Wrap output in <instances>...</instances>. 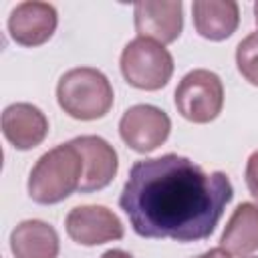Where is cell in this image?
<instances>
[{"label": "cell", "instance_id": "5", "mask_svg": "<svg viewBox=\"0 0 258 258\" xmlns=\"http://www.w3.org/2000/svg\"><path fill=\"white\" fill-rule=\"evenodd\" d=\"M224 107L222 79L208 69L189 71L175 89V109L191 123L214 121Z\"/></svg>", "mask_w": 258, "mask_h": 258}, {"label": "cell", "instance_id": "12", "mask_svg": "<svg viewBox=\"0 0 258 258\" xmlns=\"http://www.w3.org/2000/svg\"><path fill=\"white\" fill-rule=\"evenodd\" d=\"M191 14L198 34L214 42L230 38L240 24V6L234 0H196Z\"/></svg>", "mask_w": 258, "mask_h": 258}, {"label": "cell", "instance_id": "6", "mask_svg": "<svg viewBox=\"0 0 258 258\" xmlns=\"http://www.w3.org/2000/svg\"><path fill=\"white\" fill-rule=\"evenodd\" d=\"M169 131V115L155 105H133L123 113L119 121L121 139L137 153H149L157 149L161 143H165Z\"/></svg>", "mask_w": 258, "mask_h": 258}, {"label": "cell", "instance_id": "20", "mask_svg": "<svg viewBox=\"0 0 258 258\" xmlns=\"http://www.w3.org/2000/svg\"><path fill=\"white\" fill-rule=\"evenodd\" d=\"M256 258H258V256H256Z\"/></svg>", "mask_w": 258, "mask_h": 258}, {"label": "cell", "instance_id": "14", "mask_svg": "<svg viewBox=\"0 0 258 258\" xmlns=\"http://www.w3.org/2000/svg\"><path fill=\"white\" fill-rule=\"evenodd\" d=\"M220 248L230 256L246 258L258 250V206L252 202H242L230 216L222 238Z\"/></svg>", "mask_w": 258, "mask_h": 258}, {"label": "cell", "instance_id": "13", "mask_svg": "<svg viewBox=\"0 0 258 258\" xmlns=\"http://www.w3.org/2000/svg\"><path fill=\"white\" fill-rule=\"evenodd\" d=\"M14 258H56L60 250L56 230L42 220H24L10 234Z\"/></svg>", "mask_w": 258, "mask_h": 258}, {"label": "cell", "instance_id": "2", "mask_svg": "<svg viewBox=\"0 0 258 258\" xmlns=\"http://www.w3.org/2000/svg\"><path fill=\"white\" fill-rule=\"evenodd\" d=\"M83 179V157L69 141L42 153L28 175V196L32 202L48 206L67 200L79 189Z\"/></svg>", "mask_w": 258, "mask_h": 258}, {"label": "cell", "instance_id": "11", "mask_svg": "<svg viewBox=\"0 0 258 258\" xmlns=\"http://www.w3.org/2000/svg\"><path fill=\"white\" fill-rule=\"evenodd\" d=\"M2 133L16 149L28 151L48 135V119L36 105L12 103L2 113Z\"/></svg>", "mask_w": 258, "mask_h": 258}, {"label": "cell", "instance_id": "17", "mask_svg": "<svg viewBox=\"0 0 258 258\" xmlns=\"http://www.w3.org/2000/svg\"><path fill=\"white\" fill-rule=\"evenodd\" d=\"M198 258H232L224 248H212V250H208V252H204L202 256H198Z\"/></svg>", "mask_w": 258, "mask_h": 258}, {"label": "cell", "instance_id": "16", "mask_svg": "<svg viewBox=\"0 0 258 258\" xmlns=\"http://www.w3.org/2000/svg\"><path fill=\"white\" fill-rule=\"evenodd\" d=\"M246 185H248L250 194L254 196V200H258V151H254L248 157V163H246Z\"/></svg>", "mask_w": 258, "mask_h": 258}, {"label": "cell", "instance_id": "10", "mask_svg": "<svg viewBox=\"0 0 258 258\" xmlns=\"http://www.w3.org/2000/svg\"><path fill=\"white\" fill-rule=\"evenodd\" d=\"M83 157V179L79 191H99L107 187L119 169V157L115 147L99 135H81L71 139Z\"/></svg>", "mask_w": 258, "mask_h": 258}, {"label": "cell", "instance_id": "18", "mask_svg": "<svg viewBox=\"0 0 258 258\" xmlns=\"http://www.w3.org/2000/svg\"><path fill=\"white\" fill-rule=\"evenodd\" d=\"M101 258H133L129 252H125V250H117V248H113V250H107Z\"/></svg>", "mask_w": 258, "mask_h": 258}, {"label": "cell", "instance_id": "1", "mask_svg": "<svg viewBox=\"0 0 258 258\" xmlns=\"http://www.w3.org/2000/svg\"><path fill=\"white\" fill-rule=\"evenodd\" d=\"M232 198L224 171L206 173L189 157L165 153L131 165L119 206L141 238L200 242L214 234Z\"/></svg>", "mask_w": 258, "mask_h": 258}, {"label": "cell", "instance_id": "8", "mask_svg": "<svg viewBox=\"0 0 258 258\" xmlns=\"http://www.w3.org/2000/svg\"><path fill=\"white\" fill-rule=\"evenodd\" d=\"M133 20L139 36L169 44L183 30V4L181 0H141L133 4Z\"/></svg>", "mask_w": 258, "mask_h": 258}, {"label": "cell", "instance_id": "4", "mask_svg": "<svg viewBox=\"0 0 258 258\" xmlns=\"http://www.w3.org/2000/svg\"><path fill=\"white\" fill-rule=\"evenodd\" d=\"M119 64L125 81L141 91H159L173 75L171 52L163 44L143 36L133 38L123 48Z\"/></svg>", "mask_w": 258, "mask_h": 258}, {"label": "cell", "instance_id": "7", "mask_svg": "<svg viewBox=\"0 0 258 258\" xmlns=\"http://www.w3.org/2000/svg\"><path fill=\"white\" fill-rule=\"evenodd\" d=\"M67 234L73 242L81 246H99L113 240H121L125 228L117 214L107 206L87 204L77 206L67 214L64 220Z\"/></svg>", "mask_w": 258, "mask_h": 258}, {"label": "cell", "instance_id": "19", "mask_svg": "<svg viewBox=\"0 0 258 258\" xmlns=\"http://www.w3.org/2000/svg\"><path fill=\"white\" fill-rule=\"evenodd\" d=\"M254 16H256V24H258V2L254 4Z\"/></svg>", "mask_w": 258, "mask_h": 258}, {"label": "cell", "instance_id": "3", "mask_svg": "<svg viewBox=\"0 0 258 258\" xmlns=\"http://www.w3.org/2000/svg\"><path fill=\"white\" fill-rule=\"evenodd\" d=\"M56 101L69 117L95 121L111 111L115 95L105 73L93 67H77L58 79Z\"/></svg>", "mask_w": 258, "mask_h": 258}, {"label": "cell", "instance_id": "15", "mask_svg": "<svg viewBox=\"0 0 258 258\" xmlns=\"http://www.w3.org/2000/svg\"><path fill=\"white\" fill-rule=\"evenodd\" d=\"M236 64L240 75L258 87V32L248 34L236 48Z\"/></svg>", "mask_w": 258, "mask_h": 258}, {"label": "cell", "instance_id": "9", "mask_svg": "<svg viewBox=\"0 0 258 258\" xmlns=\"http://www.w3.org/2000/svg\"><path fill=\"white\" fill-rule=\"evenodd\" d=\"M58 12L52 4L40 0L20 2L8 16V32L20 46H40L54 34Z\"/></svg>", "mask_w": 258, "mask_h": 258}]
</instances>
